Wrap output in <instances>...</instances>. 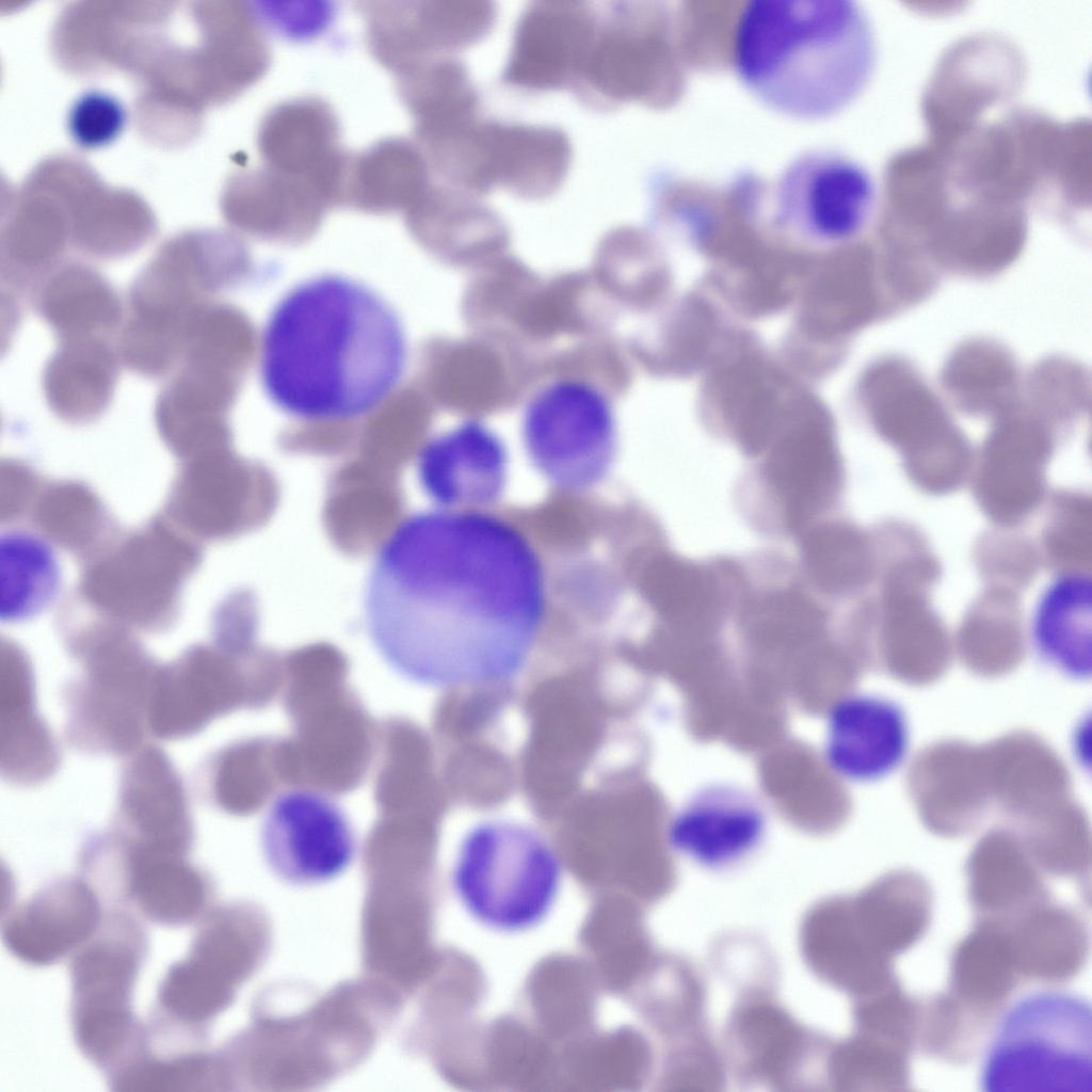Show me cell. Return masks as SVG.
I'll list each match as a JSON object with an SVG mask.
<instances>
[{
	"mask_svg": "<svg viewBox=\"0 0 1092 1092\" xmlns=\"http://www.w3.org/2000/svg\"><path fill=\"white\" fill-rule=\"evenodd\" d=\"M547 606L544 564L528 535L483 509L412 513L379 547L367 577L369 636L415 682L494 681L525 663Z\"/></svg>",
	"mask_w": 1092,
	"mask_h": 1092,
	"instance_id": "6da1fadb",
	"label": "cell"
},
{
	"mask_svg": "<svg viewBox=\"0 0 1092 1092\" xmlns=\"http://www.w3.org/2000/svg\"><path fill=\"white\" fill-rule=\"evenodd\" d=\"M408 362L396 309L363 282L322 273L290 288L263 325L259 378L270 402L306 422H341L378 408Z\"/></svg>",
	"mask_w": 1092,
	"mask_h": 1092,
	"instance_id": "7a4b0ae2",
	"label": "cell"
},
{
	"mask_svg": "<svg viewBox=\"0 0 1092 1092\" xmlns=\"http://www.w3.org/2000/svg\"><path fill=\"white\" fill-rule=\"evenodd\" d=\"M734 69L764 105L823 119L853 102L877 62L873 27L851 0H752L736 17Z\"/></svg>",
	"mask_w": 1092,
	"mask_h": 1092,
	"instance_id": "3957f363",
	"label": "cell"
},
{
	"mask_svg": "<svg viewBox=\"0 0 1092 1092\" xmlns=\"http://www.w3.org/2000/svg\"><path fill=\"white\" fill-rule=\"evenodd\" d=\"M986 1092H1092V1013L1075 993L1044 990L1014 1001L989 1043Z\"/></svg>",
	"mask_w": 1092,
	"mask_h": 1092,
	"instance_id": "277c9868",
	"label": "cell"
},
{
	"mask_svg": "<svg viewBox=\"0 0 1092 1092\" xmlns=\"http://www.w3.org/2000/svg\"><path fill=\"white\" fill-rule=\"evenodd\" d=\"M560 864L529 830L488 824L471 831L459 851L452 883L466 911L501 932L531 929L558 896Z\"/></svg>",
	"mask_w": 1092,
	"mask_h": 1092,
	"instance_id": "5b68a950",
	"label": "cell"
},
{
	"mask_svg": "<svg viewBox=\"0 0 1092 1092\" xmlns=\"http://www.w3.org/2000/svg\"><path fill=\"white\" fill-rule=\"evenodd\" d=\"M525 449L552 484L582 491L609 471L617 450V424L610 398L578 378L557 379L537 389L521 416Z\"/></svg>",
	"mask_w": 1092,
	"mask_h": 1092,
	"instance_id": "8992f818",
	"label": "cell"
},
{
	"mask_svg": "<svg viewBox=\"0 0 1092 1092\" xmlns=\"http://www.w3.org/2000/svg\"><path fill=\"white\" fill-rule=\"evenodd\" d=\"M80 657L83 672L63 694L68 742L86 754H133L149 733L158 668L134 649L96 647Z\"/></svg>",
	"mask_w": 1092,
	"mask_h": 1092,
	"instance_id": "52a82bcc",
	"label": "cell"
},
{
	"mask_svg": "<svg viewBox=\"0 0 1092 1092\" xmlns=\"http://www.w3.org/2000/svg\"><path fill=\"white\" fill-rule=\"evenodd\" d=\"M669 58L658 12L616 3L598 26L574 92L599 109L631 102L659 106L669 96Z\"/></svg>",
	"mask_w": 1092,
	"mask_h": 1092,
	"instance_id": "ba28073f",
	"label": "cell"
},
{
	"mask_svg": "<svg viewBox=\"0 0 1092 1092\" xmlns=\"http://www.w3.org/2000/svg\"><path fill=\"white\" fill-rule=\"evenodd\" d=\"M780 222L828 242L857 237L878 202L870 172L852 158L828 150L801 155L777 178L772 192Z\"/></svg>",
	"mask_w": 1092,
	"mask_h": 1092,
	"instance_id": "9c48e42d",
	"label": "cell"
},
{
	"mask_svg": "<svg viewBox=\"0 0 1092 1092\" xmlns=\"http://www.w3.org/2000/svg\"><path fill=\"white\" fill-rule=\"evenodd\" d=\"M261 847L271 870L299 886L326 883L352 864L357 842L344 810L331 797L290 789L274 799L261 826Z\"/></svg>",
	"mask_w": 1092,
	"mask_h": 1092,
	"instance_id": "30bf717a",
	"label": "cell"
},
{
	"mask_svg": "<svg viewBox=\"0 0 1092 1092\" xmlns=\"http://www.w3.org/2000/svg\"><path fill=\"white\" fill-rule=\"evenodd\" d=\"M572 156L571 140L560 128L481 118L465 149L464 188L480 197L502 189L542 200L561 188Z\"/></svg>",
	"mask_w": 1092,
	"mask_h": 1092,
	"instance_id": "8fae6325",
	"label": "cell"
},
{
	"mask_svg": "<svg viewBox=\"0 0 1092 1092\" xmlns=\"http://www.w3.org/2000/svg\"><path fill=\"white\" fill-rule=\"evenodd\" d=\"M144 946L138 924L121 913L109 917L105 929L100 926L76 951L70 965L74 1034L136 1023L130 1000Z\"/></svg>",
	"mask_w": 1092,
	"mask_h": 1092,
	"instance_id": "7c38bea8",
	"label": "cell"
},
{
	"mask_svg": "<svg viewBox=\"0 0 1092 1092\" xmlns=\"http://www.w3.org/2000/svg\"><path fill=\"white\" fill-rule=\"evenodd\" d=\"M598 26L595 12L585 2L531 3L516 23L504 82L531 92L573 87Z\"/></svg>",
	"mask_w": 1092,
	"mask_h": 1092,
	"instance_id": "4fadbf2b",
	"label": "cell"
},
{
	"mask_svg": "<svg viewBox=\"0 0 1092 1092\" xmlns=\"http://www.w3.org/2000/svg\"><path fill=\"white\" fill-rule=\"evenodd\" d=\"M508 463L502 438L484 421L468 418L421 446L416 477L437 508L482 509L501 496Z\"/></svg>",
	"mask_w": 1092,
	"mask_h": 1092,
	"instance_id": "5bb4252c",
	"label": "cell"
},
{
	"mask_svg": "<svg viewBox=\"0 0 1092 1092\" xmlns=\"http://www.w3.org/2000/svg\"><path fill=\"white\" fill-rule=\"evenodd\" d=\"M110 831L125 842L186 856L193 823L182 782L160 749L143 745L128 756Z\"/></svg>",
	"mask_w": 1092,
	"mask_h": 1092,
	"instance_id": "9a60e30c",
	"label": "cell"
},
{
	"mask_svg": "<svg viewBox=\"0 0 1092 1092\" xmlns=\"http://www.w3.org/2000/svg\"><path fill=\"white\" fill-rule=\"evenodd\" d=\"M487 1H420L371 10L369 36L381 61L401 70L428 59L469 48L496 21Z\"/></svg>",
	"mask_w": 1092,
	"mask_h": 1092,
	"instance_id": "2e32d148",
	"label": "cell"
},
{
	"mask_svg": "<svg viewBox=\"0 0 1092 1092\" xmlns=\"http://www.w3.org/2000/svg\"><path fill=\"white\" fill-rule=\"evenodd\" d=\"M909 749V719L894 700L851 694L839 700L829 714L828 762L848 781L886 777L903 764Z\"/></svg>",
	"mask_w": 1092,
	"mask_h": 1092,
	"instance_id": "e0dca14e",
	"label": "cell"
},
{
	"mask_svg": "<svg viewBox=\"0 0 1092 1092\" xmlns=\"http://www.w3.org/2000/svg\"><path fill=\"white\" fill-rule=\"evenodd\" d=\"M102 924L93 887L79 878L57 880L9 913L3 941L19 960L49 965L77 951Z\"/></svg>",
	"mask_w": 1092,
	"mask_h": 1092,
	"instance_id": "ac0fdd59",
	"label": "cell"
},
{
	"mask_svg": "<svg viewBox=\"0 0 1092 1092\" xmlns=\"http://www.w3.org/2000/svg\"><path fill=\"white\" fill-rule=\"evenodd\" d=\"M260 145L268 167L299 179L337 200L346 157L338 147L332 111L311 99L283 105L264 118Z\"/></svg>",
	"mask_w": 1092,
	"mask_h": 1092,
	"instance_id": "d6986e66",
	"label": "cell"
},
{
	"mask_svg": "<svg viewBox=\"0 0 1092 1092\" xmlns=\"http://www.w3.org/2000/svg\"><path fill=\"white\" fill-rule=\"evenodd\" d=\"M764 818L748 798L727 788L702 792L672 821L670 841L685 856L707 867L727 866L759 841Z\"/></svg>",
	"mask_w": 1092,
	"mask_h": 1092,
	"instance_id": "ffe728a7",
	"label": "cell"
},
{
	"mask_svg": "<svg viewBox=\"0 0 1092 1092\" xmlns=\"http://www.w3.org/2000/svg\"><path fill=\"white\" fill-rule=\"evenodd\" d=\"M115 876L141 912L165 926H180L200 915L206 881L186 856L131 847L110 836Z\"/></svg>",
	"mask_w": 1092,
	"mask_h": 1092,
	"instance_id": "44dd1931",
	"label": "cell"
},
{
	"mask_svg": "<svg viewBox=\"0 0 1092 1092\" xmlns=\"http://www.w3.org/2000/svg\"><path fill=\"white\" fill-rule=\"evenodd\" d=\"M0 689L1 773L16 786L42 784L55 772L59 751L35 711L32 673L22 658L3 662Z\"/></svg>",
	"mask_w": 1092,
	"mask_h": 1092,
	"instance_id": "7402d4cb",
	"label": "cell"
},
{
	"mask_svg": "<svg viewBox=\"0 0 1092 1092\" xmlns=\"http://www.w3.org/2000/svg\"><path fill=\"white\" fill-rule=\"evenodd\" d=\"M1021 978L1058 982L1080 971L1089 931L1080 914L1051 898L1002 921Z\"/></svg>",
	"mask_w": 1092,
	"mask_h": 1092,
	"instance_id": "603a6c76",
	"label": "cell"
},
{
	"mask_svg": "<svg viewBox=\"0 0 1092 1092\" xmlns=\"http://www.w3.org/2000/svg\"><path fill=\"white\" fill-rule=\"evenodd\" d=\"M1092 582L1069 574L1054 580L1041 595L1031 623L1037 655L1049 668L1073 679L1092 673Z\"/></svg>",
	"mask_w": 1092,
	"mask_h": 1092,
	"instance_id": "cb8c5ba5",
	"label": "cell"
},
{
	"mask_svg": "<svg viewBox=\"0 0 1092 1092\" xmlns=\"http://www.w3.org/2000/svg\"><path fill=\"white\" fill-rule=\"evenodd\" d=\"M839 475L824 435L793 438L771 454L764 478L777 498L788 531L798 535L828 510L837 494Z\"/></svg>",
	"mask_w": 1092,
	"mask_h": 1092,
	"instance_id": "d4e9b609",
	"label": "cell"
},
{
	"mask_svg": "<svg viewBox=\"0 0 1092 1092\" xmlns=\"http://www.w3.org/2000/svg\"><path fill=\"white\" fill-rule=\"evenodd\" d=\"M1019 979L1002 922L978 918L953 950L946 994L989 1026Z\"/></svg>",
	"mask_w": 1092,
	"mask_h": 1092,
	"instance_id": "484cf974",
	"label": "cell"
},
{
	"mask_svg": "<svg viewBox=\"0 0 1092 1092\" xmlns=\"http://www.w3.org/2000/svg\"><path fill=\"white\" fill-rule=\"evenodd\" d=\"M401 71V94L416 121L419 141L481 117L478 91L467 68L453 57L428 59Z\"/></svg>",
	"mask_w": 1092,
	"mask_h": 1092,
	"instance_id": "4316f807",
	"label": "cell"
},
{
	"mask_svg": "<svg viewBox=\"0 0 1092 1092\" xmlns=\"http://www.w3.org/2000/svg\"><path fill=\"white\" fill-rule=\"evenodd\" d=\"M429 163L419 146L401 140L380 143L346 158L338 200L367 207L414 206L431 187Z\"/></svg>",
	"mask_w": 1092,
	"mask_h": 1092,
	"instance_id": "83f0119b",
	"label": "cell"
},
{
	"mask_svg": "<svg viewBox=\"0 0 1092 1092\" xmlns=\"http://www.w3.org/2000/svg\"><path fill=\"white\" fill-rule=\"evenodd\" d=\"M112 350L101 338L65 340L44 375L51 408L69 420H86L108 405L116 380Z\"/></svg>",
	"mask_w": 1092,
	"mask_h": 1092,
	"instance_id": "f1b7e54d",
	"label": "cell"
},
{
	"mask_svg": "<svg viewBox=\"0 0 1092 1092\" xmlns=\"http://www.w3.org/2000/svg\"><path fill=\"white\" fill-rule=\"evenodd\" d=\"M37 304L63 341L100 338L121 317L112 288L83 264H67L55 272L42 288Z\"/></svg>",
	"mask_w": 1092,
	"mask_h": 1092,
	"instance_id": "f546056e",
	"label": "cell"
},
{
	"mask_svg": "<svg viewBox=\"0 0 1092 1092\" xmlns=\"http://www.w3.org/2000/svg\"><path fill=\"white\" fill-rule=\"evenodd\" d=\"M709 565L664 557L652 568L649 595L676 628L704 632L723 619L725 597L721 575Z\"/></svg>",
	"mask_w": 1092,
	"mask_h": 1092,
	"instance_id": "4dcf8cb0",
	"label": "cell"
},
{
	"mask_svg": "<svg viewBox=\"0 0 1092 1092\" xmlns=\"http://www.w3.org/2000/svg\"><path fill=\"white\" fill-rule=\"evenodd\" d=\"M210 1060L200 1053L154 1059L139 1057L113 1073L117 1091H200L210 1083Z\"/></svg>",
	"mask_w": 1092,
	"mask_h": 1092,
	"instance_id": "1f68e13d",
	"label": "cell"
},
{
	"mask_svg": "<svg viewBox=\"0 0 1092 1092\" xmlns=\"http://www.w3.org/2000/svg\"><path fill=\"white\" fill-rule=\"evenodd\" d=\"M802 561L810 581L824 593H836L852 579L854 541L835 524L810 525L798 534Z\"/></svg>",
	"mask_w": 1092,
	"mask_h": 1092,
	"instance_id": "d6a6232c",
	"label": "cell"
},
{
	"mask_svg": "<svg viewBox=\"0 0 1092 1092\" xmlns=\"http://www.w3.org/2000/svg\"><path fill=\"white\" fill-rule=\"evenodd\" d=\"M126 119V109L117 97L93 89L71 102L66 128L78 147L97 149L112 143L122 133Z\"/></svg>",
	"mask_w": 1092,
	"mask_h": 1092,
	"instance_id": "836d02e7",
	"label": "cell"
}]
</instances>
